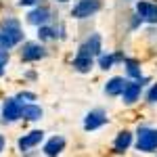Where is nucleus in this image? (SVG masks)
Masks as SVG:
<instances>
[{"label":"nucleus","mask_w":157,"mask_h":157,"mask_svg":"<svg viewBox=\"0 0 157 157\" xmlns=\"http://www.w3.org/2000/svg\"><path fill=\"white\" fill-rule=\"evenodd\" d=\"M25 42V32L21 19L15 15H6L0 21V50H13Z\"/></svg>","instance_id":"nucleus-1"},{"label":"nucleus","mask_w":157,"mask_h":157,"mask_svg":"<svg viewBox=\"0 0 157 157\" xmlns=\"http://www.w3.org/2000/svg\"><path fill=\"white\" fill-rule=\"evenodd\" d=\"M134 149L138 153H157V128L155 126H149V124H143L136 128L134 132Z\"/></svg>","instance_id":"nucleus-2"},{"label":"nucleus","mask_w":157,"mask_h":157,"mask_svg":"<svg viewBox=\"0 0 157 157\" xmlns=\"http://www.w3.org/2000/svg\"><path fill=\"white\" fill-rule=\"evenodd\" d=\"M103 6H105L103 0H75L69 9V17L73 21H88L97 17L103 11Z\"/></svg>","instance_id":"nucleus-3"},{"label":"nucleus","mask_w":157,"mask_h":157,"mask_svg":"<svg viewBox=\"0 0 157 157\" xmlns=\"http://www.w3.org/2000/svg\"><path fill=\"white\" fill-rule=\"evenodd\" d=\"M48 57V48L46 44L38 42V40H25L19 46V59L21 63H40Z\"/></svg>","instance_id":"nucleus-4"},{"label":"nucleus","mask_w":157,"mask_h":157,"mask_svg":"<svg viewBox=\"0 0 157 157\" xmlns=\"http://www.w3.org/2000/svg\"><path fill=\"white\" fill-rule=\"evenodd\" d=\"M55 17H59V15L50 9V4L48 2H42V4H38V6L27 11L25 23L34 25V27H40V25H46V23H55Z\"/></svg>","instance_id":"nucleus-5"},{"label":"nucleus","mask_w":157,"mask_h":157,"mask_svg":"<svg viewBox=\"0 0 157 157\" xmlns=\"http://www.w3.org/2000/svg\"><path fill=\"white\" fill-rule=\"evenodd\" d=\"M21 111H23V103H19L17 97H6L4 101H2V107H0L2 124L11 126V124L21 121Z\"/></svg>","instance_id":"nucleus-6"},{"label":"nucleus","mask_w":157,"mask_h":157,"mask_svg":"<svg viewBox=\"0 0 157 157\" xmlns=\"http://www.w3.org/2000/svg\"><path fill=\"white\" fill-rule=\"evenodd\" d=\"M107 124H109V113L103 107H94L84 115L82 128H84V132H97L101 128H105Z\"/></svg>","instance_id":"nucleus-7"},{"label":"nucleus","mask_w":157,"mask_h":157,"mask_svg":"<svg viewBox=\"0 0 157 157\" xmlns=\"http://www.w3.org/2000/svg\"><path fill=\"white\" fill-rule=\"evenodd\" d=\"M44 134H46V132H44V130H40V128L21 134V136L17 138V149L21 151V155H25V153H29V151L38 149V147L46 140V138H44Z\"/></svg>","instance_id":"nucleus-8"},{"label":"nucleus","mask_w":157,"mask_h":157,"mask_svg":"<svg viewBox=\"0 0 157 157\" xmlns=\"http://www.w3.org/2000/svg\"><path fill=\"white\" fill-rule=\"evenodd\" d=\"M103 50H105L103 48V36H101L98 32H90V34L78 44V50H75V52H84V55H90V57L97 59Z\"/></svg>","instance_id":"nucleus-9"},{"label":"nucleus","mask_w":157,"mask_h":157,"mask_svg":"<svg viewBox=\"0 0 157 157\" xmlns=\"http://www.w3.org/2000/svg\"><path fill=\"white\" fill-rule=\"evenodd\" d=\"M134 13L143 19L147 25H157V2L155 0H136Z\"/></svg>","instance_id":"nucleus-10"},{"label":"nucleus","mask_w":157,"mask_h":157,"mask_svg":"<svg viewBox=\"0 0 157 157\" xmlns=\"http://www.w3.org/2000/svg\"><path fill=\"white\" fill-rule=\"evenodd\" d=\"M145 94V86L140 84V80H128V84L124 88V92H121V105L124 107H132L136 105L140 98Z\"/></svg>","instance_id":"nucleus-11"},{"label":"nucleus","mask_w":157,"mask_h":157,"mask_svg":"<svg viewBox=\"0 0 157 157\" xmlns=\"http://www.w3.org/2000/svg\"><path fill=\"white\" fill-rule=\"evenodd\" d=\"M67 147V138L63 134H52L42 143V155L44 157H59Z\"/></svg>","instance_id":"nucleus-12"},{"label":"nucleus","mask_w":157,"mask_h":157,"mask_svg":"<svg viewBox=\"0 0 157 157\" xmlns=\"http://www.w3.org/2000/svg\"><path fill=\"white\" fill-rule=\"evenodd\" d=\"M130 147H134V132L128 130V128H124V130H120L115 134V138L111 143V149H113L115 155H124Z\"/></svg>","instance_id":"nucleus-13"},{"label":"nucleus","mask_w":157,"mask_h":157,"mask_svg":"<svg viewBox=\"0 0 157 157\" xmlns=\"http://www.w3.org/2000/svg\"><path fill=\"white\" fill-rule=\"evenodd\" d=\"M97 67V59L94 57H90V55H84V52H75L71 59V69L75 73H82V75H86V73H90L92 69Z\"/></svg>","instance_id":"nucleus-14"},{"label":"nucleus","mask_w":157,"mask_h":157,"mask_svg":"<svg viewBox=\"0 0 157 157\" xmlns=\"http://www.w3.org/2000/svg\"><path fill=\"white\" fill-rule=\"evenodd\" d=\"M128 84V78L126 75H113V78H109L105 86H103V92H105V97L109 98H120L121 92H124V88Z\"/></svg>","instance_id":"nucleus-15"},{"label":"nucleus","mask_w":157,"mask_h":157,"mask_svg":"<svg viewBox=\"0 0 157 157\" xmlns=\"http://www.w3.org/2000/svg\"><path fill=\"white\" fill-rule=\"evenodd\" d=\"M38 29V42L42 44H50V42H57L59 40V21L57 23H46V25H40L36 27Z\"/></svg>","instance_id":"nucleus-16"},{"label":"nucleus","mask_w":157,"mask_h":157,"mask_svg":"<svg viewBox=\"0 0 157 157\" xmlns=\"http://www.w3.org/2000/svg\"><path fill=\"white\" fill-rule=\"evenodd\" d=\"M124 75L128 78V80H140L145 71H143V63L138 59H134V57H126L124 61Z\"/></svg>","instance_id":"nucleus-17"},{"label":"nucleus","mask_w":157,"mask_h":157,"mask_svg":"<svg viewBox=\"0 0 157 157\" xmlns=\"http://www.w3.org/2000/svg\"><path fill=\"white\" fill-rule=\"evenodd\" d=\"M44 117V109L38 103H25L21 111V121H40Z\"/></svg>","instance_id":"nucleus-18"},{"label":"nucleus","mask_w":157,"mask_h":157,"mask_svg":"<svg viewBox=\"0 0 157 157\" xmlns=\"http://www.w3.org/2000/svg\"><path fill=\"white\" fill-rule=\"evenodd\" d=\"M115 65H117V63H115L113 50H103V52L97 57V67L101 69V71H111Z\"/></svg>","instance_id":"nucleus-19"},{"label":"nucleus","mask_w":157,"mask_h":157,"mask_svg":"<svg viewBox=\"0 0 157 157\" xmlns=\"http://www.w3.org/2000/svg\"><path fill=\"white\" fill-rule=\"evenodd\" d=\"M145 103L149 105V107H153V105H157V82H153V84L149 86L145 90Z\"/></svg>","instance_id":"nucleus-20"},{"label":"nucleus","mask_w":157,"mask_h":157,"mask_svg":"<svg viewBox=\"0 0 157 157\" xmlns=\"http://www.w3.org/2000/svg\"><path fill=\"white\" fill-rule=\"evenodd\" d=\"M15 97H17L19 103H23V105H25V103H36V101H38V94H36V92H32V90H19Z\"/></svg>","instance_id":"nucleus-21"},{"label":"nucleus","mask_w":157,"mask_h":157,"mask_svg":"<svg viewBox=\"0 0 157 157\" xmlns=\"http://www.w3.org/2000/svg\"><path fill=\"white\" fill-rule=\"evenodd\" d=\"M42 2H46V0H17V6H21V9H34V6L42 4Z\"/></svg>","instance_id":"nucleus-22"},{"label":"nucleus","mask_w":157,"mask_h":157,"mask_svg":"<svg viewBox=\"0 0 157 157\" xmlns=\"http://www.w3.org/2000/svg\"><path fill=\"white\" fill-rule=\"evenodd\" d=\"M143 27V19L136 15V13H132L130 15V32H136V29H140Z\"/></svg>","instance_id":"nucleus-23"},{"label":"nucleus","mask_w":157,"mask_h":157,"mask_svg":"<svg viewBox=\"0 0 157 157\" xmlns=\"http://www.w3.org/2000/svg\"><path fill=\"white\" fill-rule=\"evenodd\" d=\"M38 78H40V73L36 69H25L23 71V80H27V82H36Z\"/></svg>","instance_id":"nucleus-24"},{"label":"nucleus","mask_w":157,"mask_h":157,"mask_svg":"<svg viewBox=\"0 0 157 157\" xmlns=\"http://www.w3.org/2000/svg\"><path fill=\"white\" fill-rule=\"evenodd\" d=\"M9 61H11V50H0V65H9Z\"/></svg>","instance_id":"nucleus-25"},{"label":"nucleus","mask_w":157,"mask_h":157,"mask_svg":"<svg viewBox=\"0 0 157 157\" xmlns=\"http://www.w3.org/2000/svg\"><path fill=\"white\" fill-rule=\"evenodd\" d=\"M6 149V138H4V134H0V153Z\"/></svg>","instance_id":"nucleus-26"},{"label":"nucleus","mask_w":157,"mask_h":157,"mask_svg":"<svg viewBox=\"0 0 157 157\" xmlns=\"http://www.w3.org/2000/svg\"><path fill=\"white\" fill-rule=\"evenodd\" d=\"M50 2H55V4H67V2H71V0H50Z\"/></svg>","instance_id":"nucleus-27"},{"label":"nucleus","mask_w":157,"mask_h":157,"mask_svg":"<svg viewBox=\"0 0 157 157\" xmlns=\"http://www.w3.org/2000/svg\"><path fill=\"white\" fill-rule=\"evenodd\" d=\"M4 73H6V67H4V65H0V78H4Z\"/></svg>","instance_id":"nucleus-28"},{"label":"nucleus","mask_w":157,"mask_h":157,"mask_svg":"<svg viewBox=\"0 0 157 157\" xmlns=\"http://www.w3.org/2000/svg\"><path fill=\"white\" fill-rule=\"evenodd\" d=\"M126 2H136V0H126Z\"/></svg>","instance_id":"nucleus-29"}]
</instances>
